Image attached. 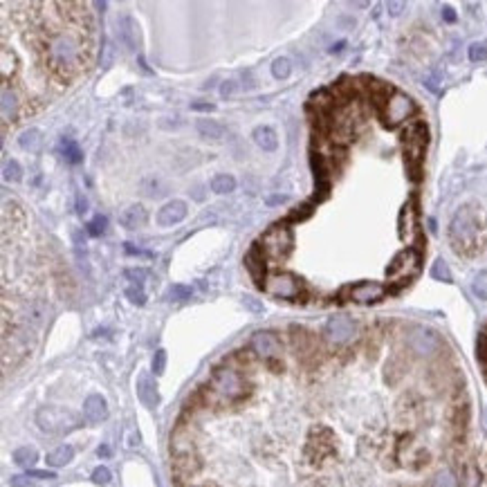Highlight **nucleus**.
Here are the masks:
<instances>
[{
  "instance_id": "nucleus-21",
  "label": "nucleus",
  "mask_w": 487,
  "mask_h": 487,
  "mask_svg": "<svg viewBox=\"0 0 487 487\" xmlns=\"http://www.w3.org/2000/svg\"><path fill=\"white\" fill-rule=\"evenodd\" d=\"M254 142L261 146L263 151H276V146H279V138H276V133L270 129V126H258V129H254Z\"/></svg>"
},
{
  "instance_id": "nucleus-10",
  "label": "nucleus",
  "mask_w": 487,
  "mask_h": 487,
  "mask_svg": "<svg viewBox=\"0 0 487 487\" xmlns=\"http://www.w3.org/2000/svg\"><path fill=\"white\" fill-rule=\"evenodd\" d=\"M324 337L330 344H348L357 337V324L350 317L337 315L326 321Z\"/></svg>"
},
{
  "instance_id": "nucleus-14",
  "label": "nucleus",
  "mask_w": 487,
  "mask_h": 487,
  "mask_svg": "<svg viewBox=\"0 0 487 487\" xmlns=\"http://www.w3.org/2000/svg\"><path fill=\"white\" fill-rule=\"evenodd\" d=\"M187 213H189L187 202H184V200H171L158 211V225L160 227H173V225H178V222H182L184 218H187Z\"/></svg>"
},
{
  "instance_id": "nucleus-38",
  "label": "nucleus",
  "mask_w": 487,
  "mask_h": 487,
  "mask_svg": "<svg viewBox=\"0 0 487 487\" xmlns=\"http://www.w3.org/2000/svg\"><path fill=\"white\" fill-rule=\"evenodd\" d=\"M126 297H129L131 304H135V306L146 304V295L142 292V288H129V290H126Z\"/></svg>"
},
{
  "instance_id": "nucleus-31",
  "label": "nucleus",
  "mask_w": 487,
  "mask_h": 487,
  "mask_svg": "<svg viewBox=\"0 0 487 487\" xmlns=\"http://www.w3.org/2000/svg\"><path fill=\"white\" fill-rule=\"evenodd\" d=\"M467 54H470V61L474 63H481L487 61V41H476L467 47Z\"/></svg>"
},
{
  "instance_id": "nucleus-5",
  "label": "nucleus",
  "mask_w": 487,
  "mask_h": 487,
  "mask_svg": "<svg viewBox=\"0 0 487 487\" xmlns=\"http://www.w3.org/2000/svg\"><path fill=\"white\" fill-rule=\"evenodd\" d=\"M402 144H404V158L408 164H411L413 178H418V169H420L424 149H427V144H429V129H427V124L413 122L402 133Z\"/></svg>"
},
{
  "instance_id": "nucleus-35",
  "label": "nucleus",
  "mask_w": 487,
  "mask_h": 487,
  "mask_svg": "<svg viewBox=\"0 0 487 487\" xmlns=\"http://www.w3.org/2000/svg\"><path fill=\"white\" fill-rule=\"evenodd\" d=\"M167 297L171 301H187L191 297V288H187V286H171L169 292H167Z\"/></svg>"
},
{
  "instance_id": "nucleus-39",
  "label": "nucleus",
  "mask_w": 487,
  "mask_h": 487,
  "mask_svg": "<svg viewBox=\"0 0 487 487\" xmlns=\"http://www.w3.org/2000/svg\"><path fill=\"white\" fill-rule=\"evenodd\" d=\"M310 213H313V207L310 204H301V207H297L295 211L290 213V220L292 222H297V220H306Z\"/></svg>"
},
{
  "instance_id": "nucleus-18",
  "label": "nucleus",
  "mask_w": 487,
  "mask_h": 487,
  "mask_svg": "<svg viewBox=\"0 0 487 487\" xmlns=\"http://www.w3.org/2000/svg\"><path fill=\"white\" fill-rule=\"evenodd\" d=\"M138 397L142 400L144 406H149L153 408L155 404L160 402V397H158V386H155V379L149 375V373H142L138 377Z\"/></svg>"
},
{
  "instance_id": "nucleus-25",
  "label": "nucleus",
  "mask_w": 487,
  "mask_h": 487,
  "mask_svg": "<svg viewBox=\"0 0 487 487\" xmlns=\"http://www.w3.org/2000/svg\"><path fill=\"white\" fill-rule=\"evenodd\" d=\"M61 153H63V160L70 162V164H81L83 162V153L79 149V144L74 140H61Z\"/></svg>"
},
{
  "instance_id": "nucleus-37",
  "label": "nucleus",
  "mask_w": 487,
  "mask_h": 487,
  "mask_svg": "<svg viewBox=\"0 0 487 487\" xmlns=\"http://www.w3.org/2000/svg\"><path fill=\"white\" fill-rule=\"evenodd\" d=\"M92 481H94L97 485H106V483H110V472H108V467H104V465L97 467V470L92 472Z\"/></svg>"
},
{
  "instance_id": "nucleus-4",
  "label": "nucleus",
  "mask_w": 487,
  "mask_h": 487,
  "mask_svg": "<svg viewBox=\"0 0 487 487\" xmlns=\"http://www.w3.org/2000/svg\"><path fill=\"white\" fill-rule=\"evenodd\" d=\"M36 424L38 429L52 436H63L70 434L81 427V418L70 408L63 406H41L36 411Z\"/></svg>"
},
{
  "instance_id": "nucleus-43",
  "label": "nucleus",
  "mask_w": 487,
  "mask_h": 487,
  "mask_svg": "<svg viewBox=\"0 0 487 487\" xmlns=\"http://www.w3.org/2000/svg\"><path fill=\"white\" fill-rule=\"evenodd\" d=\"M9 483H12V487H32L29 476H12V479H9Z\"/></svg>"
},
{
  "instance_id": "nucleus-15",
  "label": "nucleus",
  "mask_w": 487,
  "mask_h": 487,
  "mask_svg": "<svg viewBox=\"0 0 487 487\" xmlns=\"http://www.w3.org/2000/svg\"><path fill=\"white\" fill-rule=\"evenodd\" d=\"M83 418L90 424H99L104 422L106 418H108V404H106V400L101 395H88L85 402H83Z\"/></svg>"
},
{
  "instance_id": "nucleus-8",
  "label": "nucleus",
  "mask_w": 487,
  "mask_h": 487,
  "mask_svg": "<svg viewBox=\"0 0 487 487\" xmlns=\"http://www.w3.org/2000/svg\"><path fill=\"white\" fill-rule=\"evenodd\" d=\"M263 290L276 299H297L301 292V283L290 272H272V274L265 276Z\"/></svg>"
},
{
  "instance_id": "nucleus-13",
  "label": "nucleus",
  "mask_w": 487,
  "mask_h": 487,
  "mask_svg": "<svg viewBox=\"0 0 487 487\" xmlns=\"http://www.w3.org/2000/svg\"><path fill=\"white\" fill-rule=\"evenodd\" d=\"M386 295V286L377 283V281H362V283H355L348 288V299L355 301V304H375V301L384 299Z\"/></svg>"
},
{
  "instance_id": "nucleus-40",
  "label": "nucleus",
  "mask_w": 487,
  "mask_h": 487,
  "mask_svg": "<svg viewBox=\"0 0 487 487\" xmlns=\"http://www.w3.org/2000/svg\"><path fill=\"white\" fill-rule=\"evenodd\" d=\"M474 292H476V297L479 299H487V274H481L479 279L474 281Z\"/></svg>"
},
{
  "instance_id": "nucleus-3",
  "label": "nucleus",
  "mask_w": 487,
  "mask_h": 487,
  "mask_svg": "<svg viewBox=\"0 0 487 487\" xmlns=\"http://www.w3.org/2000/svg\"><path fill=\"white\" fill-rule=\"evenodd\" d=\"M247 391V384L242 375L231 366H218L211 375L209 393L218 397L220 402H236Z\"/></svg>"
},
{
  "instance_id": "nucleus-16",
  "label": "nucleus",
  "mask_w": 487,
  "mask_h": 487,
  "mask_svg": "<svg viewBox=\"0 0 487 487\" xmlns=\"http://www.w3.org/2000/svg\"><path fill=\"white\" fill-rule=\"evenodd\" d=\"M265 251H263V247L258 245H251V249L245 254V267L249 270V274L254 281H258V286L263 288V283H265V279H263V274H265Z\"/></svg>"
},
{
  "instance_id": "nucleus-27",
  "label": "nucleus",
  "mask_w": 487,
  "mask_h": 487,
  "mask_svg": "<svg viewBox=\"0 0 487 487\" xmlns=\"http://www.w3.org/2000/svg\"><path fill=\"white\" fill-rule=\"evenodd\" d=\"M429 487H459V479H456L454 470H449V467H445V470H440V472L434 474V479H431Z\"/></svg>"
},
{
  "instance_id": "nucleus-49",
  "label": "nucleus",
  "mask_w": 487,
  "mask_h": 487,
  "mask_svg": "<svg viewBox=\"0 0 487 487\" xmlns=\"http://www.w3.org/2000/svg\"><path fill=\"white\" fill-rule=\"evenodd\" d=\"M97 456H99V459H108V456H110V449H108V447H99V449H97Z\"/></svg>"
},
{
  "instance_id": "nucleus-41",
  "label": "nucleus",
  "mask_w": 487,
  "mask_h": 487,
  "mask_svg": "<svg viewBox=\"0 0 487 487\" xmlns=\"http://www.w3.org/2000/svg\"><path fill=\"white\" fill-rule=\"evenodd\" d=\"M146 276H149V272L142 270V267H138V270H126V279L135 281V283H138V286H142V283H144V279H146Z\"/></svg>"
},
{
  "instance_id": "nucleus-17",
  "label": "nucleus",
  "mask_w": 487,
  "mask_h": 487,
  "mask_svg": "<svg viewBox=\"0 0 487 487\" xmlns=\"http://www.w3.org/2000/svg\"><path fill=\"white\" fill-rule=\"evenodd\" d=\"M146 220H149V213H146V209L142 207V204H129L122 213H119V222L122 227L126 229H140L146 225Z\"/></svg>"
},
{
  "instance_id": "nucleus-23",
  "label": "nucleus",
  "mask_w": 487,
  "mask_h": 487,
  "mask_svg": "<svg viewBox=\"0 0 487 487\" xmlns=\"http://www.w3.org/2000/svg\"><path fill=\"white\" fill-rule=\"evenodd\" d=\"M72 459H74V449H72V447L70 445H61V447H56L54 452L47 454L45 463L50 465V467H65Z\"/></svg>"
},
{
  "instance_id": "nucleus-12",
  "label": "nucleus",
  "mask_w": 487,
  "mask_h": 487,
  "mask_svg": "<svg viewBox=\"0 0 487 487\" xmlns=\"http://www.w3.org/2000/svg\"><path fill=\"white\" fill-rule=\"evenodd\" d=\"M249 348H251V353H254L256 357H261V359H265V362L279 359L281 353H283L279 337L274 333H270V330H258V333L251 335Z\"/></svg>"
},
{
  "instance_id": "nucleus-33",
  "label": "nucleus",
  "mask_w": 487,
  "mask_h": 487,
  "mask_svg": "<svg viewBox=\"0 0 487 487\" xmlns=\"http://www.w3.org/2000/svg\"><path fill=\"white\" fill-rule=\"evenodd\" d=\"M290 72H292V65H290L288 58L281 56L272 63V74H274V79H288Z\"/></svg>"
},
{
  "instance_id": "nucleus-7",
  "label": "nucleus",
  "mask_w": 487,
  "mask_h": 487,
  "mask_svg": "<svg viewBox=\"0 0 487 487\" xmlns=\"http://www.w3.org/2000/svg\"><path fill=\"white\" fill-rule=\"evenodd\" d=\"M413 113H415L413 99L411 97H406L404 92H397V90H393L386 97L384 108H382L384 124H388V126H397V124L406 122Z\"/></svg>"
},
{
  "instance_id": "nucleus-36",
  "label": "nucleus",
  "mask_w": 487,
  "mask_h": 487,
  "mask_svg": "<svg viewBox=\"0 0 487 487\" xmlns=\"http://www.w3.org/2000/svg\"><path fill=\"white\" fill-rule=\"evenodd\" d=\"M164 368H167V350L160 348V350H155V355H153V373L162 375Z\"/></svg>"
},
{
  "instance_id": "nucleus-11",
  "label": "nucleus",
  "mask_w": 487,
  "mask_h": 487,
  "mask_svg": "<svg viewBox=\"0 0 487 487\" xmlns=\"http://www.w3.org/2000/svg\"><path fill=\"white\" fill-rule=\"evenodd\" d=\"M406 344L411 348V353H415L418 357H431L434 353H438V348H440V339H438L434 330L418 326L408 333Z\"/></svg>"
},
{
  "instance_id": "nucleus-24",
  "label": "nucleus",
  "mask_w": 487,
  "mask_h": 487,
  "mask_svg": "<svg viewBox=\"0 0 487 487\" xmlns=\"http://www.w3.org/2000/svg\"><path fill=\"white\" fill-rule=\"evenodd\" d=\"M18 144H21L23 151H29V153H38L43 146V135L38 129H29L25 131L21 138H18Z\"/></svg>"
},
{
  "instance_id": "nucleus-42",
  "label": "nucleus",
  "mask_w": 487,
  "mask_h": 487,
  "mask_svg": "<svg viewBox=\"0 0 487 487\" xmlns=\"http://www.w3.org/2000/svg\"><path fill=\"white\" fill-rule=\"evenodd\" d=\"M27 476H29V479H41V481H52V479H56L54 472H43V470H29Z\"/></svg>"
},
{
  "instance_id": "nucleus-46",
  "label": "nucleus",
  "mask_w": 487,
  "mask_h": 487,
  "mask_svg": "<svg viewBox=\"0 0 487 487\" xmlns=\"http://www.w3.org/2000/svg\"><path fill=\"white\" fill-rule=\"evenodd\" d=\"M443 18H445L447 23H454V21H456V14H454V9H452V7H445V9H443Z\"/></svg>"
},
{
  "instance_id": "nucleus-44",
  "label": "nucleus",
  "mask_w": 487,
  "mask_h": 487,
  "mask_svg": "<svg viewBox=\"0 0 487 487\" xmlns=\"http://www.w3.org/2000/svg\"><path fill=\"white\" fill-rule=\"evenodd\" d=\"M233 90H236V83H233V81H225V83H222V88H220V97H225V99H227V97L233 94Z\"/></svg>"
},
{
  "instance_id": "nucleus-34",
  "label": "nucleus",
  "mask_w": 487,
  "mask_h": 487,
  "mask_svg": "<svg viewBox=\"0 0 487 487\" xmlns=\"http://www.w3.org/2000/svg\"><path fill=\"white\" fill-rule=\"evenodd\" d=\"M106 225H108L106 216H94L90 222H88V233H90V236H101V233L106 231Z\"/></svg>"
},
{
  "instance_id": "nucleus-28",
  "label": "nucleus",
  "mask_w": 487,
  "mask_h": 487,
  "mask_svg": "<svg viewBox=\"0 0 487 487\" xmlns=\"http://www.w3.org/2000/svg\"><path fill=\"white\" fill-rule=\"evenodd\" d=\"M12 459H14L16 465H21V467H32L38 461V452L34 449V447H18Z\"/></svg>"
},
{
  "instance_id": "nucleus-6",
  "label": "nucleus",
  "mask_w": 487,
  "mask_h": 487,
  "mask_svg": "<svg viewBox=\"0 0 487 487\" xmlns=\"http://www.w3.org/2000/svg\"><path fill=\"white\" fill-rule=\"evenodd\" d=\"M261 247H263V251H265V256L272 261L286 258L292 249V231L286 225L276 222V225H272L265 233H263Z\"/></svg>"
},
{
  "instance_id": "nucleus-45",
  "label": "nucleus",
  "mask_w": 487,
  "mask_h": 487,
  "mask_svg": "<svg viewBox=\"0 0 487 487\" xmlns=\"http://www.w3.org/2000/svg\"><path fill=\"white\" fill-rule=\"evenodd\" d=\"M245 306L251 310V313H263V306L258 304L256 299H251V297H245Z\"/></svg>"
},
{
  "instance_id": "nucleus-2",
  "label": "nucleus",
  "mask_w": 487,
  "mask_h": 487,
  "mask_svg": "<svg viewBox=\"0 0 487 487\" xmlns=\"http://www.w3.org/2000/svg\"><path fill=\"white\" fill-rule=\"evenodd\" d=\"M481 236H483L481 211H476V207H461L449 225L452 247L459 254H474V251L481 249Z\"/></svg>"
},
{
  "instance_id": "nucleus-22",
  "label": "nucleus",
  "mask_w": 487,
  "mask_h": 487,
  "mask_svg": "<svg viewBox=\"0 0 487 487\" xmlns=\"http://www.w3.org/2000/svg\"><path fill=\"white\" fill-rule=\"evenodd\" d=\"M0 97H3V122H14L16 115H18V99H16V92L9 90L7 85H3V92H0Z\"/></svg>"
},
{
  "instance_id": "nucleus-26",
  "label": "nucleus",
  "mask_w": 487,
  "mask_h": 487,
  "mask_svg": "<svg viewBox=\"0 0 487 487\" xmlns=\"http://www.w3.org/2000/svg\"><path fill=\"white\" fill-rule=\"evenodd\" d=\"M233 189H236V180H233V175H229V173H220L211 180L213 193H220L222 196V193H231Z\"/></svg>"
},
{
  "instance_id": "nucleus-9",
  "label": "nucleus",
  "mask_w": 487,
  "mask_h": 487,
  "mask_svg": "<svg viewBox=\"0 0 487 487\" xmlns=\"http://www.w3.org/2000/svg\"><path fill=\"white\" fill-rule=\"evenodd\" d=\"M418 270H420V251L413 247H406L391 261V265L386 267V274L397 281H406V279H411Z\"/></svg>"
},
{
  "instance_id": "nucleus-29",
  "label": "nucleus",
  "mask_w": 487,
  "mask_h": 487,
  "mask_svg": "<svg viewBox=\"0 0 487 487\" xmlns=\"http://www.w3.org/2000/svg\"><path fill=\"white\" fill-rule=\"evenodd\" d=\"M124 25H126V29H124V41H126V45L131 47V50H135V47H138V25H135V21H133L131 16L124 18Z\"/></svg>"
},
{
  "instance_id": "nucleus-1",
  "label": "nucleus",
  "mask_w": 487,
  "mask_h": 487,
  "mask_svg": "<svg viewBox=\"0 0 487 487\" xmlns=\"http://www.w3.org/2000/svg\"><path fill=\"white\" fill-rule=\"evenodd\" d=\"M45 61L61 74H74L85 63V45L72 29H56L45 38Z\"/></svg>"
},
{
  "instance_id": "nucleus-47",
  "label": "nucleus",
  "mask_w": 487,
  "mask_h": 487,
  "mask_svg": "<svg viewBox=\"0 0 487 487\" xmlns=\"http://www.w3.org/2000/svg\"><path fill=\"white\" fill-rule=\"evenodd\" d=\"M386 7L391 9V14H393V16H397V14H400V9H404L406 5H404V3H388Z\"/></svg>"
},
{
  "instance_id": "nucleus-30",
  "label": "nucleus",
  "mask_w": 487,
  "mask_h": 487,
  "mask_svg": "<svg viewBox=\"0 0 487 487\" xmlns=\"http://www.w3.org/2000/svg\"><path fill=\"white\" fill-rule=\"evenodd\" d=\"M3 178H5L7 182H21V178H23L21 164H18L16 160H7L5 167H3Z\"/></svg>"
},
{
  "instance_id": "nucleus-20",
  "label": "nucleus",
  "mask_w": 487,
  "mask_h": 487,
  "mask_svg": "<svg viewBox=\"0 0 487 487\" xmlns=\"http://www.w3.org/2000/svg\"><path fill=\"white\" fill-rule=\"evenodd\" d=\"M196 131L204 140H222L225 138V126L218 124L216 119H209V117L196 122Z\"/></svg>"
},
{
  "instance_id": "nucleus-32",
  "label": "nucleus",
  "mask_w": 487,
  "mask_h": 487,
  "mask_svg": "<svg viewBox=\"0 0 487 487\" xmlns=\"http://www.w3.org/2000/svg\"><path fill=\"white\" fill-rule=\"evenodd\" d=\"M431 276L436 281H443V283H452V272L449 267H447V263L443 258H438L434 263V267H431Z\"/></svg>"
},
{
  "instance_id": "nucleus-19",
  "label": "nucleus",
  "mask_w": 487,
  "mask_h": 487,
  "mask_svg": "<svg viewBox=\"0 0 487 487\" xmlns=\"http://www.w3.org/2000/svg\"><path fill=\"white\" fill-rule=\"evenodd\" d=\"M418 233V211L411 202L404 204V209L400 213V236L404 240H413Z\"/></svg>"
},
{
  "instance_id": "nucleus-48",
  "label": "nucleus",
  "mask_w": 487,
  "mask_h": 487,
  "mask_svg": "<svg viewBox=\"0 0 487 487\" xmlns=\"http://www.w3.org/2000/svg\"><path fill=\"white\" fill-rule=\"evenodd\" d=\"M191 108L193 110H213V106L211 104H193Z\"/></svg>"
}]
</instances>
